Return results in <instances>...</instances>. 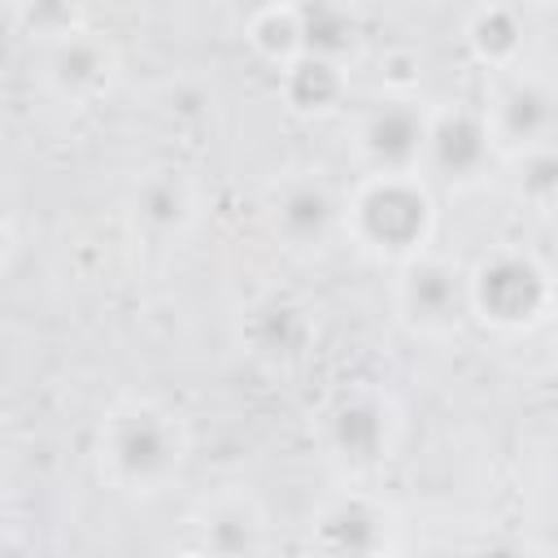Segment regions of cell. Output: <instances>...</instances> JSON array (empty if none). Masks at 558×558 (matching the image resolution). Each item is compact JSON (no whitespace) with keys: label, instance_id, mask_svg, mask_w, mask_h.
Listing matches in <instances>:
<instances>
[{"label":"cell","instance_id":"obj_10","mask_svg":"<svg viewBox=\"0 0 558 558\" xmlns=\"http://www.w3.org/2000/svg\"><path fill=\"white\" fill-rule=\"evenodd\" d=\"M118 57L105 39H96L92 31H70L61 39H52L48 52V87L65 100H92L113 83Z\"/></svg>","mask_w":558,"mask_h":558},{"label":"cell","instance_id":"obj_3","mask_svg":"<svg viewBox=\"0 0 558 558\" xmlns=\"http://www.w3.org/2000/svg\"><path fill=\"white\" fill-rule=\"evenodd\" d=\"M466 292H471V314L501 331L532 327L554 310V275L532 253L519 248H501L484 257L466 275Z\"/></svg>","mask_w":558,"mask_h":558},{"label":"cell","instance_id":"obj_14","mask_svg":"<svg viewBox=\"0 0 558 558\" xmlns=\"http://www.w3.org/2000/svg\"><path fill=\"white\" fill-rule=\"evenodd\" d=\"M279 74H283V92H288L292 109H301V113H327V109H336V100L344 96V70H340V61H331V57L301 52V57L288 61Z\"/></svg>","mask_w":558,"mask_h":558},{"label":"cell","instance_id":"obj_7","mask_svg":"<svg viewBox=\"0 0 558 558\" xmlns=\"http://www.w3.org/2000/svg\"><path fill=\"white\" fill-rule=\"evenodd\" d=\"M497 144L488 131L484 109H445L432 113V135H427V157L423 170H436L449 183H471L484 174L493 161Z\"/></svg>","mask_w":558,"mask_h":558},{"label":"cell","instance_id":"obj_13","mask_svg":"<svg viewBox=\"0 0 558 558\" xmlns=\"http://www.w3.org/2000/svg\"><path fill=\"white\" fill-rule=\"evenodd\" d=\"M196 527H201L196 549L253 554V549L266 545V514L248 497H218L214 506H205V514L196 519Z\"/></svg>","mask_w":558,"mask_h":558},{"label":"cell","instance_id":"obj_17","mask_svg":"<svg viewBox=\"0 0 558 558\" xmlns=\"http://www.w3.org/2000/svg\"><path fill=\"white\" fill-rule=\"evenodd\" d=\"M244 26H248V44H253L270 65H279V70L305 52V44H301V22H296V4H292V0H283V4H275V9H262V13L248 17Z\"/></svg>","mask_w":558,"mask_h":558},{"label":"cell","instance_id":"obj_18","mask_svg":"<svg viewBox=\"0 0 558 558\" xmlns=\"http://www.w3.org/2000/svg\"><path fill=\"white\" fill-rule=\"evenodd\" d=\"M514 157H519L514 192L532 205H554L558 201V140H545V144L523 148Z\"/></svg>","mask_w":558,"mask_h":558},{"label":"cell","instance_id":"obj_11","mask_svg":"<svg viewBox=\"0 0 558 558\" xmlns=\"http://www.w3.org/2000/svg\"><path fill=\"white\" fill-rule=\"evenodd\" d=\"M131 209L153 235H183L201 214V196L183 170H148L135 183Z\"/></svg>","mask_w":558,"mask_h":558},{"label":"cell","instance_id":"obj_16","mask_svg":"<svg viewBox=\"0 0 558 558\" xmlns=\"http://www.w3.org/2000/svg\"><path fill=\"white\" fill-rule=\"evenodd\" d=\"M466 44L484 65L510 70L519 61V52H523V22H519V13L510 4H488V9H480L471 17Z\"/></svg>","mask_w":558,"mask_h":558},{"label":"cell","instance_id":"obj_2","mask_svg":"<svg viewBox=\"0 0 558 558\" xmlns=\"http://www.w3.org/2000/svg\"><path fill=\"white\" fill-rule=\"evenodd\" d=\"M432 227H436V205L418 170L405 174L371 170L344 201V231L371 253H388L405 262L427 248Z\"/></svg>","mask_w":558,"mask_h":558},{"label":"cell","instance_id":"obj_4","mask_svg":"<svg viewBox=\"0 0 558 558\" xmlns=\"http://www.w3.org/2000/svg\"><path fill=\"white\" fill-rule=\"evenodd\" d=\"M397 310L401 318L423 336H449L471 314L466 275L436 253H414L401 262L397 275Z\"/></svg>","mask_w":558,"mask_h":558},{"label":"cell","instance_id":"obj_6","mask_svg":"<svg viewBox=\"0 0 558 558\" xmlns=\"http://www.w3.org/2000/svg\"><path fill=\"white\" fill-rule=\"evenodd\" d=\"M484 118H488V131H493L497 148H510V153L536 148L545 140H558L554 135L558 131V92L541 78L514 74L493 96V105H484Z\"/></svg>","mask_w":558,"mask_h":558},{"label":"cell","instance_id":"obj_12","mask_svg":"<svg viewBox=\"0 0 558 558\" xmlns=\"http://www.w3.org/2000/svg\"><path fill=\"white\" fill-rule=\"evenodd\" d=\"M314 536L336 554H375L388 549V514L371 497H336L314 514Z\"/></svg>","mask_w":558,"mask_h":558},{"label":"cell","instance_id":"obj_19","mask_svg":"<svg viewBox=\"0 0 558 558\" xmlns=\"http://www.w3.org/2000/svg\"><path fill=\"white\" fill-rule=\"evenodd\" d=\"M253 323H257V327H270V336L257 340L262 353H292L296 340H301V331H305L301 310H292V305H283V301L257 305V310H253Z\"/></svg>","mask_w":558,"mask_h":558},{"label":"cell","instance_id":"obj_5","mask_svg":"<svg viewBox=\"0 0 558 558\" xmlns=\"http://www.w3.org/2000/svg\"><path fill=\"white\" fill-rule=\"evenodd\" d=\"M427 135H432V113L410 96H388L357 122L362 161L379 174H405V170L423 174Z\"/></svg>","mask_w":558,"mask_h":558},{"label":"cell","instance_id":"obj_9","mask_svg":"<svg viewBox=\"0 0 558 558\" xmlns=\"http://www.w3.org/2000/svg\"><path fill=\"white\" fill-rule=\"evenodd\" d=\"M275 227L288 244L296 248H314L323 244L336 227H344V205L336 201V192L314 179V174H296L275 192Z\"/></svg>","mask_w":558,"mask_h":558},{"label":"cell","instance_id":"obj_15","mask_svg":"<svg viewBox=\"0 0 558 558\" xmlns=\"http://www.w3.org/2000/svg\"><path fill=\"white\" fill-rule=\"evenodd\" d=\"M296 22H301V44L314 57L340 61L357 39V17L349 0H296Z\"/></svg>","mask_w":558,"mask_h":558},{"label":"cell","instance_id":"obj_1","mask_svg":"<svg viewBox=\"0 0 558 558\" xmlns=\"http://www.w3.org/2000/svg\"><path fill=\"white\" fill-rule=\"evenodd\" d=\"M187 453V432L174 410L131 397L100 423V462L122 493H161Z\"/></svg>","mask_w":558,"mask_h":558},{"label":"cell","instance_id":"obj_8","mask_svg":"<svg viewBox=\"0 0 558 558\" xmlns=\"http://www.w3.org/2000/svg\"><path fill=\"white\" fill-rule=\"evenodd\" d=\"M392 440H397V410L379 392H349L327 414V445L340 462L371 466L388 458Z\"/></svg>","mask_w":558,"mask_h":558},{"label":"cell","instance_id":"obj_20","mask_svg":"<svg viewBox=\"0 0 558 558\" xmlns=\"http://www.w3.org/2000/svg\"><path fill=\"white\" fill-rule=\"evenodd\" d=\"M227 4H231V9H235L244 22H248V17H257L262 9H275V4H283V0H227Z\"/></svg>","mask_w":558,"mask_h":558}]
</instances>
